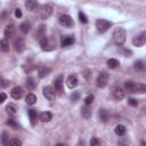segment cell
<instances>
[{"label":"cell","mask_w":146,"mask_h":146,"mask_svg":"<svg viewBox=\"0 0 146 146\" xmlns=\"http://www.w3.org/2000/svg\"><path fill=\"white\" fill-rule=\"evenodd\" d=\"M125 36H127L125 30L122 27H116L113 32V39H114L115 43L119 46H122L125 42Z\"/></svg>","instance_id":"1"},{"label":"cell","mask_w":146,"mask_h":146,"mask_svg":"<svg viewBox=\"0 0 146 146\" xmlns=\"http://www.w3.org/2000/svg\"><path fill=\"white\" fill-rule=\"evenodd\" d=\"M108 80H110V74L106 72H102L96 79V86L98 88H105L108 83Z\"/></svg>","instance_id":"2"},{"label":"cell","mask_w":146,"mask_h":146,"mask_svg":"<svg viewBox=\"0 0 146 146\" xmlns=\"http://www.w3.org/2000/svg\"><path fill=\"white\" fill-rule=\"evenodd\" d=\"M112 26V23L110 21H106V19H97L96 21V27H97V31L99 33H104L106 32L110 27Z\"/></svg>","instance_id":"3"},{"label":"cell","mask_w":146,"mask_h":146,"mask_svg":"<svg viewBox=\"0 0 146 146\" xmlns=\"http://www.w3.org/2000/svg\"><path fill=\"white\" fill-rule=\"evenodd\" d=\"M58 21H59V24L62 25V26H64V27H73V25H74V22H73V18L70 16V15H60L59 16V18H58Z\"/></svg>","instance_id":"4"},{"label":"cell","mask_w":146,"mask_h":146,"mask_svg":"<svg viewBox=\"0 0 146 146\" xmlns=\"http://www.w3.org/2000/svg\"><path fill=\"white\" fill-rule=\"evenodd\" d=\"M3 34H5V39L8 41V40H11L14 39L15 34H16V27L14 24H9L5 27V31H3Z\"/></svg>","instance_id":"5"},{"label":"cell","mask_w":146,"mask_h":146,"mask_svg":"<svg viewBox=\"0 0 146 146\" xmlns=\"http://www.w3.org/2000/svg\"><path fill=\"white\" fill-rule=\"evenodd\" d=\"M51 14H52V7L50 5H43V6H41V9H40V17H41V19L49 18Z\"/></svg>","instance_id":"6"},{"label":"cell","mask_w":146,"mask_h":146,"mask_svg":"<svg viewBox=\"0 0 146 146\" xmlns=\"http://www.w3.org/2000/svg\"><path fill=\"white\" fill-rule=\"evenodd\" d=\"M145 42H146V32H141L139 35L135 36L132 40V43L136 47H141L145 44Z\"/></svg>","instance_id":"7"},{"label":"cell","mask_w":146,"mask_h":146,"mask_svg":"<svg viewBox=\"0 0 146 146\" xmlns=\"http://www.w3.org/2000/svg\"><path fill=\"white\" fill-rule=\"evenodd\" d=\"M113 96H114V98L116 99V100H121V99H123L124 97H125V91H124V89L123 88H121L120 86H115L114 88H113Z\"/></svg>","instance_id":"8"},{"label":"cell","mask_w":146,"mask_h":146,"mask_svg":"<svg viewBox=\"0 0 146 146\" xmlns=\"http://www.w3.org/2000/svg\"><path fill=\"white\" fill-rule=\"evenodd\" d=\"M43 96L49 100H54L56 98V91L52 87L47 86V87L43 88Z\"/></svg>","instance_id":"9"},{"label":"cell","mask_w":146,"mask_h":146,"mask_svg":"<svg viewBox=\"0 0 146 146\" xmlns=\"http://www.w3.org/2000/svg\"><path fill=\"white\" fill-rule=\"evenodd\" d=\"M14 48H15V51L22 52L25 49V41H24V39L23 38L15 39V41H14Z\"/></svg>","instance_id":"10"},{"label":"cell","mask_w":146,"mask_h":146,"mask_svg":"<svg viewBox=\"0 0 146 146\" xmlns=\"http://www.w3.org/2000/svg\"><path fill=\"white\" fill-rule=\"evenodd\" d=\"M23 95H24V90H23L22 87H18V86L17 87H14L11 89V91H10V96L14 99H21L23 97Z\"/></svg>","instance_id":"11"},{"label":"cell","mask_w":146,"mask_h":146,"mask_svg":"<svg viewBox=\"0 0 146 146\" xmlns=\"http://www.w3.org/2000/svg\"><path fill=\"white\" fill-rule=\"evenodd\" d=\"M74 36L73 35H63L60 38V46L62 47H68L74 43Z\"/></svg>","instance_id":"12"},{"label":"cell","mask_w":146,"mask_h":146,"mask_svg":"<svg viewBox=\"0 0 146 146\" xmlns=\"http://www.w3.org/2000/svg\"><path fill=\"white\" fill-rule=\"evenodd\" d=\"M124 89L128 92L136 94L137 92V83L133 82V81H125L124 82Z\"/></svg>","instance_id":"13"},{"label":"cell","mask_w":146,"mask_h":146,"mask_svg":"<svg viewBox=\"0 0 146 146\" xmlns=\"http://www.w3.org/2000/svg\"><path fill=\"white\" fill-rule=\"evenodd\" d=\"M54 89L55 91L63 92V75H59L54 80Z\"/></svg>","instance_id":"14"},{"label":"cell","mask_w":146,"mask_h":146,"mask_svg":"<svg viewBox=\"0 0 146 146\" xmlns=\"http://www.w3.org/2000/svg\"><path fill=\"white\" fill-rule=\"evenodd\" d=\"M66 84H67L68 88L73 89V88H75L79 84V80H78V78L75 75H70L67 78V80H66Z\"/></svg>","instance_id":"15"},{"label":"cell","mask_w":146,"mask_h":146,"mask_svg":"<svg viewBox=\"0 0 146 146\" xmlns=\"http://www.w3.org/2000/svg\"><path fill=\"white\" fill-rule=\"evenodd\" d=\"M39 119H40V121H41V122H49V121L52 119V114H51V112L46 111V112L40 113Z\"/></svg>","instance_id":"16"},{"label":"cell","mask_w":146,"mask_h":146,"mask_svg":"<svg viewBox=\"0 0 146 146\" xmlns=\"http://www.w3.org/2000/svg\"><path fill=\"white\" fill-rule=\"evenodd\" d=\"M25 7H26L30 11H34V10L39 7V3H38L35 0H26V1H25Z\"/></svg>","instance_id":"17"},{"label":"cell","mask_w":146,"mask_h":146,"mask_svg":"<svg viewBox=\"0 0 146 146\" xmlns=\"http://www.w3.org/2000/svg\"><path fill=\"white\" fill-rule=\"evenodd\" d=\"M98 117H99V120H100L102 122H107V121H108V117H110L108 112H107L105 108H100V110L98 111Z\"/></svg>","instance_id":"18"},{"label":"cell","mask_w":146,"mask_h":146,"mask_svg":"<svg viewBox=\"0 0 146 146\" xmlns=\"http://www.w3.org/2000/svg\"><path fill=\"white\" fill-rule=\"evenodd\" d=\"M39 42H40V47H41L42 50H50L51 49V47L49 44V40H48L47 36H43L42 39H40Z\"/></svg>","instance_id":"19"},{"label":"cell","mask_w":146,"mask_h":146,"mask_svg":"<svg viewBox=\"0 0 146 146\" xmlns=\"http://www.w3.org/2000/svg\"><path fill=\"white\" fill-rule=\"evenodd\" d=\"M81 114H82V116H83L84 119H89V117L91 116V114H92L91 107H89L88 105H84V106L81 108Z\"/></svg>","instance_id":"20"},{"label":"cell","mask_w":146,"mask_h":146,"mask_svg":"<svg viewBox=\"0 0 146 146\" xmlns=\"http://www.w3.org/2000/svg\"><path fill=\"white\" fill-rule=\"evenodd\" d=\"M49 73H50V68H49V67H46V66H41V67H39V70H38V75H39V78H41V79L46 78Z\"/></svg>","instance_id":"21"},{"label":"cell","mask_w":146,"mask_h":146,"mask_svg":"<svg viewBox=\"0 0 146 146\" xmlns=\"http://www.w3.org/2000/svg\"><path fill=\"white\" fill-rule=\"evenodd\" d=\"M29 116H30V121L32 124H35L36 123V120H38V113L34 108H31L29 110Z\"/></svg>","instance_id":"22"},{"label":"cell","mask_w":146,"mask_h":146,"mask_svg":"<svg viewBox=\"0 0 146 146\" xmlns=\"http://www.w3.org/2000/svg\"><path fill=\"white\" fill-rule=\"evenodd\" d=\"M35 35H36V38H38L39 40L42 39L43 36H46V26L41 24V25L38 27V31H36V33H35Z\"/></svg>","instance_id":"23"},{"label":"cell","mask_w":146,"mask_h":146,"mask_svg":"<svg viewBox=\"0 0 146 146\" xmlns=\"http://www.w3.org/2000/svg\"><path fill=\"white\" fill-rule=\"evenodd\" d=\"M25 84H26V88H27L29 90H33V89L36 87V82H35V80H34L33 78H31V76L26 79Z\"/></svg>","instance_id":"24"},{"label":"cell","mask_w":146,"mask_h":146,"mask_svg":"<svg viewBox=\"0 0 146 146\" xmlns=\"http://www.w3.org/2000/svg\"><path fill=\"white\" fill-rule=\"evenodd\" d=\"M19 30L22 31V33L27 34V33L30 32V30H31V24H30L29 22H24V23H22V24L19 25Z\"/></svg>","instance_id":"25"},{"label":"cell","mask_w":146,"mask_h":146,"mask_svg":"<svg viewBox=\"0 0 146 146\" xmlns=\"http://www.w3.org/2000/svg\"><path fill=\"white\" fill-rule=\"evenodd\" d=\"M25 102L29 105H34L36 103V96L34 94H27L26 97H25Z\"/></svg>","instance_id":"26"},{"label":"cell","mask_w":146,"mask_h":146,"mask_svg":"<svg viewBox=\"0 0 146 146\" xmlns=\"http://www.w3.org/2000/svg\"><path fill=\"white\" fill-rule=\"evenodd\" d=\"M6 111H7V113H8L9 115H15V114L17 113V107H16V105H15V104L10 103V104H8V105H7Z\"/></svg>","instance_id":"27"},{"label":"cell","mask_w":146,"mask_h":146,"mask_svg":"<svg viewBox=\"0 0 146 146\" xmlns=\"http://www.w3.org/2000/svg\"><path fill=\"white\" fill-rule=\"evenodd\" d=\"M125 131H127V129H125V127L122 125V124H117V125L115 127V129H114V132H115L117 136H124V135H125Z\"/></svg>","instance_id":"28"},{"label":"cell","mask_w":146,"mask_h":146,"mask_svg":"<svg viewBox=\"0 0 146 146\" xmlns=\"http://www.w3.org/2000/svg\"><path fill=\"white\" fill-rule=\"evenodd\" d=\"M0 51H3V52H7L9 51V43L6 39H1L0 40Z\"/></svg>","instance_id":"29"},{"label":"cell","mask_w":146,"mask_h":146,"mask_svg":"<svg viewBox=\"0 0 146 146\" xmlns=\"http://www.w3.org/2000/svg\"><path fill=\"white\" fill-rule=\"evenodd\" d=\"M1 143L3 146H9V136H8V132L3 131L1 133Z\"/></svg>","instance_id":"30"},{"label":"cell","mask_w":146,"mask_h":146,"mask_svg":"<svg viewBox=\"0 0 146 146\" xmlns=\"http://www.w3.org/2000/svg\"><path fill=\"white\" fill-rule=\"evenodd\" d=\"M119 60L117 59H115V58H110L108 60H107V66L110 67V68H115V67H117L119 66Z\"/></svg>","instance_id":"31"},{"label":"cell","mask_w":146,"mask_h":146,"mask_svg":"<svg viewBox=\"0 0 146 146\" xmlns=\"http://www.w3.org/2000/svg\"><path fill=\"white\" fill-rule=\"evenodd\" d=\"M135 68L138 71H144L145 70V63L143 60H137L135 63Z\"/></svg>","instance_id":"32"},{"label":"cell","mask_w":146,"mask_h":146,"mask_svg":"<svg viewBox=\"0 0 146 146\" xmlns=\"http://www.w3.org/2000/svg\"><path fill=\"white\" fill-rule=\"evenodd\" d=\"M6 124L9 125V127H11V128H14V129H17L18 128V123L14 119H8L7 122H6Z\"/></svg>","instance_id":"33"},{"label":"cell","mask_w":146,"mask_h":146,"mask_svg":"<svg viewBox=\"0 0 146 146\" xmlns=\"http://www.w3.org/2000/svg\"><path fill=\"white\" fill-rule=\"evenodd\" d=\"M9 146H22V141L18 138H11L9 140Z\"/></svg>","instance_id":"34"},{"label":"cell","mask_w":146,"mask_h":146,"mask_svg":"<svg viewBox=\"0 0 146 146\" xmlns=\"http://www.w3.org/2000/svg\"><path fill=\"white\" fill-rule=\"evenodd\" d=\"M146 91V86L144 83H137V92L136 94H144Z\"/></svg>","instance_id":"35"},{"label":"cell","mask_w":146,"mask_h":146,"mask_svg":"<svg viewBox=\"0 0 146 146\" xmlns=\"http://www.w3.org/2000/svg\"><path fill=\"white\" fill-rule=\"evenodd\" d=\"M79 21L81 23H83V24L88 23V18H87V16H86V14L83 11H79Z\"/></svg>","instance_id":"36"},{"label":"cell","mask_w":146,"mask_h":146,"mask_svg":"<svg viewBox=\"0 0 146 146\" xmlns=\"http://www.w3.org/2000/svg\"><path fill=\"white\" fill-rule=\"evenodd\" d=\"M94 99H95L94 95H91V94H90V95H87L86 98H84V105H88V106H89V105L94 102Z\"/></svg>","instance_id":"37"},{"label":"cell","mask_w":146,"mask_h":146,"mask_svg":"<svg viewBox=\"0 0 146 146\" xmlns=\"http://www.w3.org/2000/svg\"><path fill=\"white\" fill-rule=\"evenodd\" d=\"M90 146H102V143L97 137H92L90 139Z\"/></svg>","instance_id":"38"},{"label":"cell","mask_w":146,"mask_h":146,"mask_svg":"<svg viewBox=\"0 0 146 146\" xmlns=\"http://www.w3.org/2000/svg\"><path fill=\"white\" fill-rule=\"evenodd\" d=\"M128 145H129V140L124 137H122L117 143V146H128Z\"/></svg>","instance_id":"39"},{"label":"cell","mask_w":146,"mask_h":146,"mask_svg":"<svg viewBox=\"0 0 146 146\" xmlns=\"http://www.w3.org/2000/svg\"><path fill=\"white\" fill-rule=\"evenodd\" d=\"M79 98H80V92H78V91H75L71 95V100L72 102H76Z\"/></svg>","instance_id":"40"},{"label":"cell","mask_w":146,"mask_h":146,"mask_svg":"<svg viewBox=\"0 0 146 146\" xmlns=\"http://www.w3.org/2000/svg\"><path fill=\"white\" fill-rule=\"evenodd\" d=\"M128 103H129L131 106H137V105H138V102H137V99H135V98H129V99H128Z\"/></svg>","instance_id":"41"},{"label":"cell","mask_w":146,"mask_h":146,"mask_svg":"<svg viewBox=\"0 0 146 146\" xmlns=\"http://www.w3.org/2000/svg\"><path fill=\"white\" fill-rule=\"evenodd\" d=\"M9 81L8 80H1V82H0V86L2 87V88H6V87H8L9 86Z\"/></svg>","instance_id":"42"},{"label":"cell","mask_w":146,"mask_h":146,"mask_svg":"<svg viewBox=\"0 0 146 146\" xmlns=\"http://www.w3.org/2000/svg\"><path fill=\"white\" fill-rule=\"evenodd\" d=\"M15 16H16L17 18H19V17H22V10H21L19 8H17V9H15Z\"/></svg>","instance_id":"43"},{"label":"cell","mask_w":146,"mask_h":146,"mask_svg":"<svg viewBox=\"0 0 146 146\" xmlns=\"http://www.w3.org/2000/svg\"><path fill=\"white\" fill-rule=\"evenodd\" d=\"M6 98H7V95L3 94V92H1V94H0V104L3 103V102L6 100Z\"/></svg>","instance_id":"44"},{"label":"cell","mask_w":146,"mask_h":146,"mask_svg":"<svg viewBox=\"0 0 146 146\" xmlns=\"http://www.w3.org/2000/svg\"><path fill=\"white\" fill-rule=\"evenodd\" d=\"M56 146H67V145L66 144H57Z\"/></svg>","instance_id":"45"},{"label":"cell","mask_w":146,"mask_h":146,"mask_svg":"<svg viewBox=\"0 0 146 146\" xmlns=\"http://www.w3.org/2000/svg\"><path fill=\"white\" fill-rule=\"evenodd\" d=\"M141 146H145V141H141Z\"/></svg>","instance_id":"46"}]
</instances>
